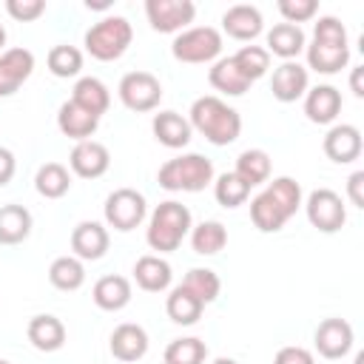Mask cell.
<instances>
[{
  "label": "cell",
  "instance_id": "6da1fadb",
  "mask_svg": "<svg viewBox=\"0 0 364 364\" xmlns=\"http://www.w3.org/2000/svg\"><path fill=\"white\" fill-rule=\"evenodd\" d=\"M301 205V185L293 176H276L250 202V222L262 233H276Z\"/></svg>",
  "mask_w": 364,
  "mask_h": 364
},
{
  "label": "cell",
  "instance_id": "7a4b0ae2",
  "mask_svg": "<svg viewBox=\"0 0 364 364\" xmlns=\"http://www.w3.org/2000/svg\"><path fill=\"white\" fill-rule=\"evenodd\" d=\"M191 128L199 131L210 145H230L239 139L242 134V117L236 108H230L225 100L208 94V97H199L193 100L191 105Z\"/></svg>",
  "mask_w": 364,
  "mask_h": 364
},
{
  "label": "cell",
  "instance_id": "3957f363",
  "mask_svg": "<svg viewBox=\"0 0 364 364\" xmlns=\"http://www.w3.org/2000/svg\"><path fill=\"white\" fill-rule=\"evenodd\" d=\"M193 228V219H191V210L182 205V202H159L148 219V230H145V239L151 245V250H159V253H171L182 245V239L191 233Z\"/></svg>",
  "mask_w": 364,
  "mask_h": 364
},
{
  "label": "cell",
  "instance_id": "277c9868",
  "mask_svg": "<svg viewBox=\"0 0 364 364\" xmlns=\"http://www.w3.org/2000/svg\"><path fill=\"white\" fill-rule=\"evenodd\" d=\"M156 182L173 193H199L213 182V162L202 154H179L159 168Z\"/></svg>",
  "mask_w": 364,
  "mask_h": 364
},
{
  "label": "cell",
  "instance_id": "5b68a950",
  "mask_svg": "<svg viewBox=\"0 0 364 364\" xmlns=\"http://www.w3.org/2000/svg\"><path fill=\"white\" fill-rule=\"evenodd\" d=\"M131 40H134L131 23L119 14H114V17H102L100 23H94L85 31V51L100 63H111L128 51Z\"/></svg>",
  "mask_w": 364,
  "mask_h": 364
},
{
  "label": "cell",
  "instance_id": "8992f818",
  "mask_svg": "<svg viewBox=\"0 0 364 364\" xmlns=\"http://www.w3.org/2000/svg\"><path fill=\"white\" fill-rule=\"evenodd\" d=\"M171 54L179 63L188 65H202V63H213L222 54V34L213 26H193L185 28L173 37L171 43Z\"/></svg>",
  "mask_w": 364,
  "mask_h": 364
},
{
  "label": "cell",
  "instance_id": "52a82bcc",
  "mask_svg": "<svg viewBox=\"0 0 364 364\" xmlns=\"http://www.w3.org/2000/svg\"><path fill=\"white\" fill-rule=\"evenodd\" d=\"M105 225L119 230V233H128L134 228H139L145 222V213H148V205H145V196L134 188H117L108 193L105 199Z\"/></svg>",
  "mask_w": 364,
  "mask_h": 364
},
{
  "label": "cell",
  "instance_id": "ba28073f",
  "mask_svg": "<svg viewBox=\"0 0 364 364\" xmlns=\"http://www.w3.org/2000/svg\"><path fill=\"white\" fill-rule=\"evenodd\" d=\"M117 94H119V100H122V105L128 111L145 114V111H154L159 105V100H162V82L151 71H128L119 80Z\"/></svg>",
  "mask_w": 364,
  "mask_h": 364
},
{
  "label": "cell",
  "instance_id": "9c48e42d",
  "mask_svg": "<svg viewBox=\"0 0 364 364\" xmlns=\"http://www.w3.org/2000/svg\"><path fill=\"white\" fill-rule=\"evenodd\" d=\"M304 213H307L310 225L321 233H336L347 222V208H344L341 196L330 188H316L304 202Z\"/></svg>",
  "mask_w": 364,
  "mask_h": 364
},
{
  "label": "cell",
  "instance_id": "30bf717a",
  "mask_svg": "<svg viewBox=\"0 0 364 364\" xmlns=\"http://www.w3.org/2000/svg\"><path fill=\"white\" fill-rule=\"evenodd\" d=\"M193 14H196V6L191 0H145V17L151 28L159 34L185 31Z\"/></svg>",
  "mask_w": 364,
  "mask_h": 364
},
{
  "label": "cell",
  "instance_id": "8fae6325",
  "mask_svg": "<svg viewBox=\"0 0 364 364\" xmlns=\"http://www.w3.org/2000/svg\"><path fill=\"white\" fill-rule=\"evenodd\" d=\"M353 341H355L353 327H350V321H344V318H324V321L316 327V333H313V344H316L318 355L327 358V361L344 358V355L353 350Z\"/></svg>",
  "mask_w": 364,
  "mask_h": 364
},
{
  "label": "cell",
  "instance_id": "7c38bea8",
  "mask_svg": "<svg viewBox=\"0 0 364 364\" xmlns=\"http://www.w3.org/2000/svg\"><path fill=\"white\" fill-rule=\"evenodd\" d=\"M68 165L77 176L82 179H100L108 168H111V154L102 142L97 139H85V142H77L71 148V156H68Z\"/></svg>",
  "mask_w": 364,
  "mask_h": 364
},
{
  "label": "cell",
  "instance_id": "4fadbf2b",
  "mask_svg": "<svg viewBox=\"0 0 364 364\" xmlns=\"http://www.w3.org/2000/svg\"><path fill=\"white\" fill-rule=\"evenodd\" d=\"M34 71V54L28 48H6L0 54V97H11Z\"/></svg>",
  "mask_w": 364,
  "mask_h": 364
},
{
  "label": "cell",
  "instance_id": "5bb4252c",
  "mask_svg": "<svg viewBox=\"0 0 364 364\" xmlns=\"http://www.w3.org/2000/svg\"><path fill=\"white\" fill-rule=\"evenodd\" d=\"M307 88H310V77L299 60L282 63L270 77V91L279 102H296L299 97L307 94Z\"/></svg>",
  "mask_w": 364,
  "mask_h": 364
},
{
  "label": "cell",
  "instance_id": "9a60e30c",
  "mask_svg": "<svg viewBox=\"0 0 364 364\" xmlns=\"http://www.w3.org/2000/svg\"><path fill=\"white\" fill-rule=\"evenodd\" d=\"M321 148H324L327 159H333V162H338V165L355 162V159L361 156V148H364V142H361V131H358L355 125H347V122L333 125V128L327 131Z\"/></svg>",
  "mask_w": 364,
  "mask_h": 364
},
{
  "label": "cell",
  "instance_id": "2e32d148",
  "mask_svg": "<svg viewBox=\"0 0 364 364\" xmlns=\"http://www.w3.org/2000/svg\"><path fill=\"white\" fill-rule=\"evenodd\" d=\"M222 28L228 37L233 40H242V43H250L262 34L264 28V20H262V11L256 6H247V3H236L230 6L225 14H222Z\"/></svg>",
  "mask_w": 364,
  "mask_h": 364
},
{
  "label": "cell",
  "instance_id": "e0dca14e",
  "mask_svg": "<svg viewBox=\"0 0 364 364\" xmlns=\"http://www.w3.org/2000/svg\"><path fill=\"white\" fill-rule=\"evenodd\" d=\"M108 242H111V236H108L105 225H100V222H80L71 230V250L80 262L102 259L108 250Z\"/></svg>",
  "mask_w": 364,
  "mask_h": 364
},
{
  "label": "cell",
  "instance_id": "ac0fdd59",
  "mask_svg": "<svg viewBox=\"0 0 364 364\" xmlns=\"http://www.w3.org/2000/svg\"><path fill=\"white\" fill-rule=\"evenodd\" d=\"M304 114L316 125H330L341 114V91L336 85H316L304 94Z\"/></svg>",
  "mask_w": 364,
  "mask_h": 364
},
{
  "label": "cell",
  "instance_id": "d6986e66",
  "mask_svg": "<svg viewBox=\"0 0 364 364\" xmlns=\"http://www.w3.org/2000/svg\"><path fill=\"white\" fill-rule=\"evenodd\" d=\"M57 128H60L68 139H74V142H85V139H91V136L97 134V128H100V117L88 114V111L80 108L74 100H65V102L60 105V111H57Z\"/></svg>",
  "mask_w": 364,
  "mask_h": 364
},
{
  "label": "cell",
  "instance_id": "ffe728a7",
  "mask_svg": "<svg viewBox=\"0 0 364 364\" xmlns=\"http://www.w3.org/2000/svg\"><path fill=\"white\" fill-rule=\"evenodd\" d=\"M26 336H28V341H31L34 350H40V353H57L65 344V324L57 316H51V313H40V316H34L28 321Z\"/></svg>",
  "mask_w": 364,
  "mask_h": 364
},
{
  "label": "cell",
  "instance_id": "44dd1931",
  "mask_svg": "<svg viewBox=\"0 0 364 364\" xmlns=\"http://www.w3.org/2000/svg\"><path fill=\"white\" fill-rule=\"evenodd\" d=\"M108 347H111V355L119 361H139L148 353V333L139 324L125 321V324L114 327Z\"/></svg>",
  "mask_w": 364,
  "mask_h": 364
},
{
  "label": "cell",
  "instance_id": "7402d4cb",
  "mask_svg": "<svg viewBox=\"0 0 364 364\" xmlns=\"http://www.w3.org/2000/svg\"><path fill=\"white\" fill-rule=\"evenodd\" d=\"M151 131H154V136H156L159 145L173 148V151L176 148H185L191 142V134H193L191 122L182 114H176V111H159V114H154Z\"/></svg>",
  "mask_w": 364,
  "mask_h": 364
},
{
  "label": "cell",
  "instance_id": "603a6c76",
  "mask_svg": "<svg viewBox=\"0 0 364 364\" xmlns=\"http://www.w3.org/2000/svg\"><path fill=\"white\" fill-rule=\"evenodd\" d=\"M171 279H173L171 264L162 256L148 253V256H139L136 264H134V282L145 293H162V290H168L171 287Z\"/></svg>",
  "mask_w": 364,
  "mask_h": 364
},
{
  "label": "cell",
  "instance_id": "cb8c5ba5",
  "mask_svg": "<svg viewBox=\"0 0 364 364\" xmlns=\"http://www.w3.org/2000/svg\"><path fill=\"white\" fill-rule=\"evenodd\" d=\"M91 299H94V304H97L100 310L117 313V310H122V307L131 301V282H128L125 276H117V273L102 276V279L94 282Z\"/></svg>",
  "mask_w": 364,
  "mask_h": 364
},
{
  "label": "cell",
  "instance_id": "d4e9b609",
  "mask_svg": "<svg viewBox=\"0 0 364 364\" xmlns=\"http://www.w3.org/2000/svg\"><path fill=\"white\" fill-rule=\"evenodd\" d=\"M307 40H304V31L301 26H293V23H276L270 31H267V54H276L282 57L284 63L287 60H296L301 51H304Z\"/></svg>",
  "mask_w": 364,
  "mask_h": 364
},
{
  "label": "cell",
  "instance_id": "484cf974",
  "mask_svg": "<svg viewBox=\"0 0 364 364\" xmlns=\"http://www.w3.org/2000/svg\"><path fill=\"white\" fill-rule=\"evenodd\" d=\"M208 80L210 85L219 91V94H228V97H242L253 82L239 71V65L233 63V57H219L210 71H208Z\"/></svg>",
  "mask_w": 364,
  "mask_h": 364
},
{
  "label": "cell",
  "instance_id": "4316f807",
  "mask_svg": "<svg viewBox=\"0 0 364 364\" xmlns=\"http://www.w3.org/2000/svg\"><path fill=\"white\" fill-rule=\"evenodd\" d=\"M28 233H31V213H28V208L14 205V202L3 205L0 208V245H6V247L20 245V242L28 239Z\"/></svg>",
  "mask_w": 364,
  "mask_h": 364
},
{
  "label": "cell",
  "instance_id": "83f0119b",
  "mask_svg": "<svg viewBox=\"0 0 364 364\" xmlns=\"http://www.w3.org/2000/svg\"><path fill=\"white\" fill-rule=\"evenodd\" d=\"M71 100H74L80 108H85L88 114L102 117V114L108 111V105H111V91H108L105 82L97 80V77H80V80L74 82Z\"/></svg>",
  "mask_w": 364,
  "mask_h": 364
},
{
  "label": "cell",
  "instance_id": "f1b7e54d",
  "mask_svg": "<svg viewBox=\"0 0 364 364\" xmlns=\"http://www.w3.org/2000/svg\"><path fill=\"white\" fill-rule=\"evenodd\" d=\"M307 48V65L318 74H336L350 63V46H330L313 40Z\"/></svg>",
  "mask_w": 364,
  "mask_h": 364
},
{
  "label": "cell",
  "instance_id": "f546056e",
  "mask_svg": "<svg viewBox=\"0 0 364 364\" xmlns=\"http://www.w3.org/2000/svg\"><path fill=\"white\" fill-rule=\"evenodd\" d=\"M202 310H205V304H202L196 296H191L182 284H176V287L168 293V299H165V313H168V318H171L173 324H182V327L196 324L199 316H202Z\"/></svg>",
  "mask_w": 364,
  "mask_h": 364
},
{
  "label": "cell",
  "instance_id": "4dcf8cb0",
  "mask_svg": "<svg viewBox=\"0 0 364 364\" xmlns=\"http://www.w3.org/2000/svg\"><path fill=\"white\" fill-rule=\"evenodd\" d=\"M233 173H236L245 185H250V188L267 182V179H270V156H267V151H262V148H247V151H242V154L236 156Z\"/></svg>",
  "mask_w": 364,
  "mask_h": 364
},
{
  "label": "cell",
  "instance_id": "1f68e13d",
  "mask_svg": "<svg viewBox=\"0 0 364 364\" xmlns=\"http://www.w3.org/2000/svg\"><path fill=\"white\" fill-rule=\"evenodd\" d=\"M34 188L40 196L46 199H60L71 191V173L65 165L60 162H46L37 168V176H34Z\"/></svg>",
  "mask_w": 364,
  "mask_h": 364
},
{
  "label": "cell",
  "instance_id": "d6a6232c",
  "mask_svg": "<svg viewBox=\"0 0 364 364\" xmlns=\"http://www.w3.org/2000/svg\"><path fill=\"white\" fill-rule=\"evenodd\" d=\"M48 282L63 293H74L85 282V267L77 256H57L48 267Z\"/></svg>",
  "mask_w": 364,
  "mask_h": 364
},
{
  "label": "cell",
  "instance_id": "836d02e7",
  "mask_svg": "<svg viewBox=\"0 0 364 364\" xmlns=\"http://www.w3.org/2000/svg\"><path fill=\"white\" fill-rule=\"evenodd\" d=\"M225 245H228V230H225L222 222L208 219V222H199L196 228H191V247H193V253H199V256H213V253H219Z\"/></svg>",
  "mask_w": 364,
  "mask_h": 364
},
{
  "label": "cell",
  "instance_id": "e575fe53",
  "mask_svg": "<svg viewBox=\"0 0 364 364\" xmlns=\"http://www.w3.org/2000/svg\"><path fill=\"white\" fill-rule=\"evenodd\" d=\"M182 287L191 296H196L202 304H210V301H216V296L222 290V282L210 267H191L188 276L182 279Z\"/></svg>",
  "mask_w": 364,
  "mask_h": 364
},
{
  "label": "cell",
  "instance_id": "d590c367",
  "mask_svg": "<svg viewBox=\"0 0 364 364\" xmlns=\"http://www.w3.org/2000/svg\"><path fill=\"white\" fill-rule=\"evenodd\" d=\"M46 65H48V71H51L54 77H60V80L77 77V74L82 71V51L74 48V46L60 43V46H54V48L48 51Z\"/></svg>",
  "mask_w": 364,
  "mask_h": 364
},
{
  "label": "cell",
  "instance_id": "8d00e7d4",
  "mask_svg": "<svg viewBox=\"0 0 364 364\" xmlns=\"http://www.w3.org/2000/svg\"><path fill=\"white\" fill-rule=\"evenodd\" d=\"M165 364H205L208 358V347L202 338H173L168 347H165Z\"/></svg>",
  "mask_w": 364,
  "mask_h": 364
},
{
  "label": "cell",
  "instance_id": "74e56055",
  "mask_svg": "<svg viewBox=\"0 0 364 364\" xmlns=\"http://www.w3.org/2000/svg\"><path fill=\"white\" fill-rule=\"evenodd\" d=\"M213 196H216V202H219L222 208H239V205L247 202L250 185H245L233 171H228V173L216 176V182H213Z\"/></svg>",
  "mask_w": 364,
  "mask_h": 364
},
{
  "label": "cell",
  "instance_id": "f35d334b",
  "mask_svg": "<svg viewBox=\"0 0 364 364\" xmlns=\"http://www.w3.org/2000/svg\"><path fill=\"white\" fill-rule=\"evenodd\" d=\"M233 63L239 65V71H242L250 82H256V80H262V77L267 74V68H270V54H267L262 46H242V48L233 54Z\"/></svg>",
  "mask_w": 364,
  "mask_h": 364
},
{
  "label": "cell",
  "instance_id": "ab89813d",
  "mask_svg": "<svg viewBox=\"0 0 364 364\" xmlns=\"http://www.w3.org/2000/svg\"><path fill=\"white\" fill-rule=\"evenodd\" d=\"M318 11V3L316 0H279V14L284 17V23H307L313 20Z\"/></svg>",
  "mask_w": 364,
  "mask_h": 364
},
{
  "label": "cell",
  "instance_id": "60d3db41",
  "mask_svg": "<svg viewBox=\"0 0 364 364\" xmlns=\"http://www.w3.org/2000/svg\"><path fill=\"white\" fill-rule=\"evenodd\" d=\"M313 40L318 43H330V46H347V28L338 17H318L316 28H313Z\"/></svg>",
  "mask_w": 364,
  "mask_h": 364
},
{
  "label": "cell",
  "instance_id": "b9f144b4",
  "mask_svg": "<svg viewBox=\"0 0 364 364\" xmlns=\"http://www.w3.org/2000/svg\"><path fill=\"white\" fill-rule=\"evenodd\" d=\"M6 11L20 23H31L46 11V0H6Z\"/></svg>",
  "mask_w": 364,
  "mask_h": 364
},
{
  "label": "cell",
  "instance_id": "7bdbcfd3",
  "mask_svg": "<svg viewBox=\"0 0 364 364\" xmlns=\"http://www.w3.org/2000/svg\"><path fill=\"white\" fill-rule=\"evenodd\" d=\"M273 364H316V358H313L310 350H304V347H299V344H287V347H282V350L276 353Z\"/></svg>",
  "mask_w": 364,
  "mask_h": 364
},
{
  "label": "cell",
  "instance_id": "ee69618b",
  "mask_svg": "<svg viewBox=\"0 0 364 364\" xmlns=\"http://www.w3.org/2000/svg\"><path fill=\"white\" fill-rule=\"evenodd\" d=\"M347 196H350V202L355 208H364V171L350 173V179H347Z\"/></svg>",
  "mask_w": 364,
  "mask_h": 364
},
{
  "label": "cell",
  "instance_id": "f6af8a7d",
  "mask_svg": "<svg viewBox=\"0 0 364 364\" xmlns=\"http://www.w3.org/2000/svg\"><path fill=\"white\" fill-rule=\"evenodd\" d=\"M14 171H17V159H14V154H11L9 148L0 145V188L11 182Z\"/></svg>",
  "mask_w": 364,
  "mask_h": 364
},
{
  "label": "cell",
  "instance_id": "bcb514c9",
  "mask_svg": "<svg viewBox=\"0 0 364 364\" xmlns=\"http://www.w3.org/2000/svg\"><path fill=\"white\" fill-rule=\"evenodd\" d=\"M361 77H364V68L358 65V68H353V74H350V91L355 94V97H364V85H361Z\"/></svg>",
  "mask_w": 364,
  "mask_h": 364
},
{
  "label": "cell",
  "instance_id": "7dc6e473",
  "mask_svg": "<svg viewBox=\"0 0 364 364\" xmlns=\"http://www.w3.org/2000/svg\"><path fill=\"white\" fill-rule=\"evenodd\" d=\"M85 6H88V9H97V11H102V9H108V6H111V0H85Z\"/></svg>",
  "mask_w": 364,
  "mask_h": 364
},
{
  "label": "cell",
  "instance_id": "c3c4849f",
  "mask_svg": "<svg viewBox=\"0 0 364 364\" xmlns=\"http://www.w3.org/2000/svg\"><path fill=\"white\" fill-rule=\"evenodd\" d=\"M3 46H6V28H3V26H0V54H3V51H6V48H3Z\"/></svg>",
  "mask_w": 364,
  "mask_h": 364
},
{
  "label": "cell",
  "instance_id": "681fc988",
  "mask_svg": "<svg viewBox=\"0 0 364 364\" xmlns=\"http://www.w3.org/2000/svg\"><path fill=\"white\" fill-rule=\"evenodd\" d=\"M213 364H236V361H233V358H216Z\"/></svg>",
  "mask_w": 364,
  "mask_h": 364
},
{
  "label": "cell",
  "instance_id": "f907efd6",
  "mask_svg": "<svg viewBox=\"0 0 364 364\" xmlns=\"http://www.w3.org/2000/svg\"><path fill=\"white\" fill-rule=\"evenodd\" d=\"M0 364H11V361H6V358H0Z\"/></svg>",
  "mask_w": 364,
  "mask_h": 364
}]
</instances>
